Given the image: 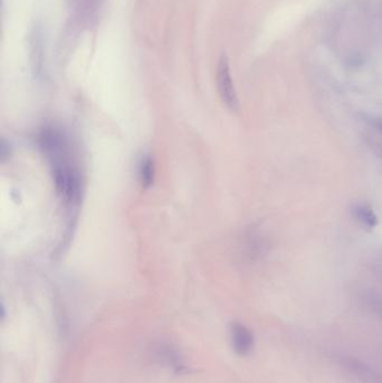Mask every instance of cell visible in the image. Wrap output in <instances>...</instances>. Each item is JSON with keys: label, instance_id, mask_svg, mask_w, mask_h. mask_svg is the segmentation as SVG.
<instances>
[{"label": "cell", "instance_id": "obj_1", "mask_svg": "<svg viewBox=\"0 0 382 383\" xmlns=\"http://www.w3.org/2000/svg\"><path fill=\"white\" fill-rule=\"evenodd\" d=\"M41 148L50 161L56 191L67 206H77L81 195V180L69 142L56 128H46L39 136Z\"/></svg>", "mask_w": 382, "mask_h": 383}, {"label": "cell", "instance_id": "obj_2", "mask_svg": "<svg viewBox=\"0 0 382 383\" xmlns=\"http://www.w3.org/2000/svg\"><path fill=\"white\" fill-rule=\"evenodd\" d=\"M216 83L222 101L232 112H238L239 100L231 76L230 64L225 53L222 54L216 69Z\"/></svg>", "mask_w": 382, "mask_h": 383}, {"label": "cell", "instance_id": "obj_3", "mask_svg": "<svg viewBox=\"0 0 382 383\" xmlns=\"http://www.w3.org/2000/svg\"><path fill=\"white\" fill-rule=\"evenodd\" d=\"M231 340H232L233 350L241 356L249 354L255 342L251 330L240 323H235L231 326Z\"/></svg>", "mask_w": 382, "mask_h": 383}, {"label": "cell", "instance_id": "obj_4", "mask_svg": "<svg viewBox=\"0 0 382 383\" xmlns=\"http://www.w3.org/2000/svg\"><path fill=\"white\" fill-rule=\"evenodd\" d=\"M353 215L357 222L360 223L361 227L367 230H374L379 224V220H378L377 214L374 213V208L364 203L355 204L353 208Z\"/></svg>", "mask_w": 382, "mask_h": 383}, {"label": "cell", "instance_id": "obj_5", "mask_svg": "<svg viewBox=\"0 0 382 383\" xmlns=\"http://www.w3.org/2000/svg\"><path fill=\"white\" fill-rule=\"evenodd\" d=\"M158 358L165 362L169 367H172L173 369L178 370L180 372L182 370L185 369V364H184L183 358L180 356V353L171 347H159Z\"/></svg>", "mask_w": 382, "mask_h": 383}, {"label": "cell", "instance_id": "obj_6", "mask_svg": "<svg viewBox=\"0 0 382 383\" xmlns=\"http://www.w3.org/2000/svg\"><path fill=\"white\" fill-rule=\"evenodd\" d=\"M139 180L142 183L143 187H152L154 177H155V166L154 161L150 156L143 157L140 164H139Z\"/></svg>", "mask_w": 382, "mask_h": 383}, {"label": "cell", "instance_id": "obj_7", "mask_svg": "<svg viewBox=\"0 0 382 383\" xmlns=\"http://www.w3.org/2000/svg\"><path fill=\"white\" fill-rule=\"evenodd\" d=\"M371 123L382 135V119H380V118H374V119H371Z\"/></svg>", "mask_w": 382, "mask_h": 383}, {"label": "cell", "instance_id": "obj_8", "mask_svg": "<svg viewBox=\"0 0 382 383\" xmlns=\"http://www.w3.org/2000/svg\"><path fill=\"white\" fill-rule=\"evenodd\" d=\"M371 304L374 306V311H377L378 314L382 317V302H380V300H374Z\"/></svg>", "mask_w": 382, "mask_h": 383}]
</instances>
